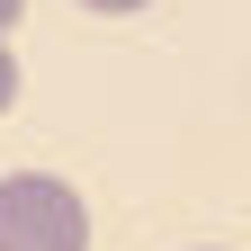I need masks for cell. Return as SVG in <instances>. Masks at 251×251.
Here are the masks:
<instances>
[{
    "label": "cell",
    "instance_id": "1",
    "mask_svg": "<svg viewBox=\"0 0 251 251\" xmlns=\"http://www.w3.org/2000/svg\"><path fill=\"white\" fill-rule=\"evenodd\" d=\"M0 251H90V206L54 171H9L0 179Z\"/></svg>",
    "mask_w": 251,
    "mask_h": 251
},
{
    "label": "cell",
    "instance_id": "2",
    "mask_svg": "<svg viewBox=\"0 0 251 251\" xmlns=\"http://www.w3.org/2000/svg\"><path fill=\"white\" fill-rule=\"evenodd\" d=\"M9 99H18V54H9V36H0V117H9Z\"/></svg>",
    "mask_w": 251,
    "mask_h": 251
},
{
    "label": "cell",
    "instance_id": "3",
    "mask_svg": "<svg viewBox=\"0 0 251 251\" xmlns=\"http://www.w3.org/2000/svg\"><path fill=\"white\" fill-rule=\"evenodd\" d=\"M81 9H99V18H126V9H144V0H81Z\"/></svg>",
    "mask_w": 251,
    "mask_h": 251
},
{
    "label": "cell",
    "instance_id": "4",
    "mask_svg": "<svg viewBox=\"0 0 251 251\" xmlns=\"http://www.w3.org/2000/svg\"><path fill=\"white\" fill-rule=\"evenodd\" d=\"M18 18H27V0H0V36H9V27H18Z\"/></svg>",
    "mask_w": 251,
    "mask_h": 251
},
{
    "label": "cell",
    "instance_id": "5",
    "mask_svg": "<svg viewBox=\"0 0 251 251\" xmlns=\"http://www.w3.org/2000/svg\"><path fill=\"white\" fill-rule=\"evenodd\" d=\"M206 251H225V242H206Z\"/></svg>",
    "mask_w": 251,
    "mask_h": 251
}]
</instances>
